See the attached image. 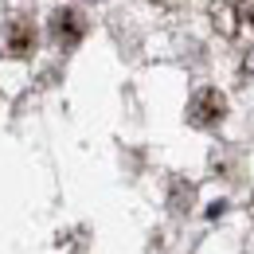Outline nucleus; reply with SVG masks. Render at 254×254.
I'll return each mask as SVG.
<instances>
[{
    "instance_id": "f257e3e1",
    "label": "nucleus",
    "mask_w": 254,
    "mask_h": 254,
    "mask_svg": "<svg viewBox=\"0 0 254 254\" xmlns=\"http://www.w3.org/2000/svg\"><path fill=\"white\" fill-rule=\"evenodd\" d=\"M207 16L227 39L254 35V0H207Z\"/></svg>"
},
{
    "instance_id": "f03ea898",
    "label": "nucleus",
    "mask_w": 254,
    "mask_h": 254,
    "mask_svg": "<svg viewBox=\"0 0 254 254\" xmlns=\"http://www.w3.org/2000/svg\"><path fill=\"white\" fill-rule=\"evenodd\" d=\"M223 118H227V98L219 90H199V94H191L188 102V122L199 129H211L219 126Z\"/></svg>"
},
{
    "instance_id": "7ed1b4c3",
    "label": "nucleus",
    "mask_w": 254,
    "mask_h": 254,
    "mask_svg": "<svg viewBox=\"0 0 254 254\" xmlns=\"http://www.w3.org/2000/svg\"><path fill=\"white\" fill-rule=\"evenodd\" d=\"M82 35H86V20H82L74 8H59V12L51 16V39H55L59 47H74Z\"/></svg>"
},
{
    "instance_id": "20e7f679",
    "label": "nucleus",
    "mask_w": 254,
    "mask_h": 254,
    "mask_svg": "<svg viewBox=\"0 0 254 254\" xmlns=\"http://www.w3.org/2000/svg\"><path fill=\"white\" fill-rule=\"evenodd\" d=\"M4 47H8V55H16V59H28L35 51V24L32 20H12L8 24V35H4Z\"/></svg>"
},
{
    "instance_id": "39448f33",
    "label": "nucleus",
    "mask_w": 254,
    "mask_h": 254,
    "mask_svg": "<svg viewBox=\"0 0 254 254\" xmlns=\"http://www.w3.org/2000/svg\"><path fill=\"white\" fill-rule=\"evenodd\" d=\"M157 4H172V0H157Z\"/></svg>"
}]
</instances>
